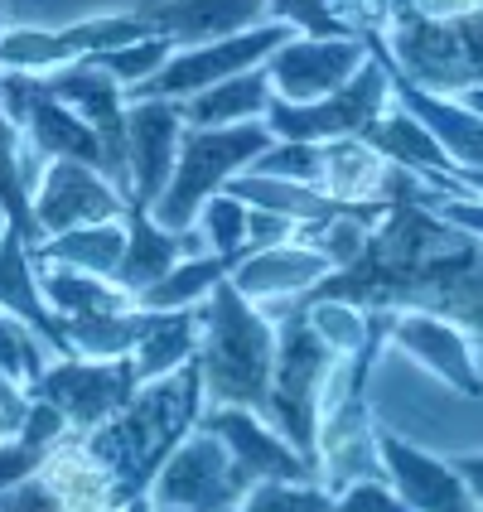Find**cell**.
Returning <instances> with one entry per match:
<instances>
[{
    "label": "cell",
    "mask_w": 483,
    "mask_h": 512,
    "mask_svg": "<svg viewBox=\"0 0 483 512\" xmlns=\"http://www.w3.org/2000/svg\"><path fill=\"white\" fill-rule=\"evenodd\" d=\"M368 63V44L358 34H290L276 54L266 58V78L281 102H314L343 87Z\"/></svg>",
    "instance_id": "2e32d148"
},
{
    "label": "cell",
    "mask_w": 483,
    "mask_h": 512,
    "mask_svg": "<svg viewBox=\"0 0 483 512\" xmlns=\"http://www.w3.org/2000/svg\"><path fill=\"white\" fill-rule=\"evenodd\" d=\"M334 5V15L343 20L348 34H358V39H382L392 20H397V5L401 0H329Z\"/></svg>",
    "instance_id": "60d3db41"
},
{
    "label": "cell",
    "mask_w": 483,
    "mask_h": 512,
    "mask_svg": "<svg viewBox=\"0 0 483 512\" xmlns=\"http://www.w3.org/2000/svg\"><path fill=\"white\" fill-rule=\"evenodd\" d=\"M54 363V348L29 329L25 319L0 310V377L20 382L29 397H34V382L44 377V368Z\"/></svg>",
    "instance_id": "e575fe53"
},
{
    "label": "cell",
    "mask_w": 483,
    "mask_h": 512,
    "mask_svg": "<svg viewBox=\"0 0 483 512\" xmlns=\"http://www.w3.org/2000/svg\"><path fill=\"white\" fill-rule=\"evenodd\" d=\"M329 271H334L329 256L314 252L310 242H300V237H290V242H276V247L247 252L232 266L228 281L237 285L266 319H281V314L295 310V305L305 300V290H314Z\"/></svg>",
    "instance_id": "ac0fdd59"
},
{
    "label": "cell",
    "mask_w": 483,
    "mask_h": 512,
    "mask_svg": "<svg viewBox=\"0 0 483 512\" xmlns=\"http://www.w3.org/2000/svg\"><path fill=\"white\" fill-rule=\"evenodd\" d=\"M387 73H392V68H387ZM392 97L435 136V145L450 155L455 170H483V116L474 112L469 102L426 92V87L406 83L397 73H392Z\"/></svg>",
    "instance_id": "cb8c5ba5"
},
{
    "label": "cell",
    "mask_w": 483,
    "mask_h": 512,
    "mask_svg": "<svg viewBox=\"0 0 483 512\" xmlns=\"http://www.w3.org/2000/svg\"><path fill=\"white\" fill-rule=\"evenodd\" d=\"M87 512H121V508H87Z\"/></svg>",
    "instance_id": "f907efd6"
},
{
    "label": "cell",
    "mask_w": 483,
    "mask_h": 512,
    "mask_svg": "<svg viewBox=\"0 0 483 512\" xmlns=\"http://www.w3.org/2000/svg\"><path fill=\"white\" fill-rule=\"evenodd\" d=\"M276 141L266 121H237V126H184L179 155H174L170 184L150 203V218L170 232H189L199 223V208L223 194L252 160Z\"/></svg>",
    "instance_id": "5b68a950"
},
{
    "label": "cell",
    "mask_w": 483,
    "mask_h": 512,
    "mask_svg": "<svg viewBox=\"0 0 483 512\" xmlns=\"http://www.w3.org/2000/svg\"><path fill=\"white\" fill-rule=\"evenodd\" d=\"M145 15L150 34H165L174 49L208 44V39H228L242 29L271 25L266 0H145L136 5Z\"/></svg>",
    "instance_id": "44dd1931"
},
{
    "label": "cell",
    "mask_w": 483,
    "mask_h": 512,
    "mask_svg": "<svg viewBox=\"0 0 483 512\" xmlns=\"http://www.w3.org/2000/svg\"><path fill=\"white\" fill-rule=\"evenodd\" d=\"M228 276H232V266L223 256H213V252L184 256V261H174L150 290L136 295V305H141V310H189V305H203Z\"/></svg>",
    "instance_id": "1f68e13d"
},
{
    "label": "cell",
    "mask_w": 483,
    "mask_h": 512,
    "mask_svg": "<svg viewBox=\"0 0 483 512\" xmlns=\"http://www.w3.org/2000/svg\"><path fill=\"white\" fill-rule=\"evenodd\" d=\"M0 310L15 314V319H25L29 329L54 348V358L68 353L63 314L49 310L44 290H39V281H34V261H29L25 237H20L15 228H5V237H0Z\"/></svg>",
    "instance_id": "484cf974"
},
{
    "label": "cell",
    "mask_w": 483,
    "mask_h": 512,
    "mask_svg": "<svg viewBox=\"0 0 483 512\" xmlns=\"http://www.w3.org/2000/svg\"><path fill=\"white\" fill-rule=\"evenodd\" d=\"M34 281L44 290L49 310L63 319H83V314H116L131 310L136 295L126 285H116L112 276H92L78 266H58V261H34Z\"/></svg>",
    "instance_id": "f1b7e54d"
},
{
    "label": "cell",
    "mask_w": 483,
    "mask_h": 512,
    "mask_svg": "<svg viewBox=\"0 0 483 512\" xmlns=\"http://www.w3.org/2000/svg\"><path fill=\"white\" fill-rule=\"evenodd\" d=\"M387 343L435 382L455 387L464 397H483V343L464 324L430 310H392Z\"/></svg>",
    "instance_id": "4fadbf2b"
},
{
    "label": "cell",
    "mask_w": 483,
    "mask_h": 512,
    "mask_svg": "<svg viewBox=\"0 0 483 512\" xmlns=\"http://www.w3.org/2000/svg\"><path fill=\"white\" fill-rule=\"evenodd\" d=\"M276 87L266 78V68H247L237 78H223V83L203 87L194 97L179 102V116L184 126H237V121H266V107H271Z\"/></svg>",
    "instance_id": "f546056e"
},
{
    "label": "cell",
    "mask_w": 483,
    "mask_h": 512,
    "mask_svg": "<svg viewBox=\"0 0 483 512\" xmlns=\"http://www.w3.org/2000/svg\"><path fill=\"white\" fill-rule=\"evenodd\" d=\"M203 372L189 358L184 368L165 372L155 382H141L131 401L116 411L112 421H102L97 430H87V450L102 459V469L116 484V508L145 498L160 464L170 459V450L199 426L203 416Z\"/></svg>",
    "instance_id": "7a4b0ae2"
},
{
    "label": "cell",
    "mask_w": 483,
    "mask_h": 512,
    "mask_svg": "<svg viewBox=\"0 0 483 512\" xmlns=\"http://www.w3.org/2000/svg\"><path fill=\"white\" fill-rule=\"evenodd\" d=\"M377 459H382V479L411 512H479L455 464L435 450L411 445L406 435L377 426Z\"/></svg>",
    "instance_id": "d6986e66"
},
{
    "label": "cell",
    "mask_w": 483,
    "mask_h": 512,
    "mask_svg": "<svg viewBox=\"0 0 483 512\" xmlns=\"http://www.w3.org/2000/svg\"><path fill=\"white\" fill-rule=\"evenodd\" d=\"M363 141H368L377 155H387L392 165H401V170L426 174V179H435V184H459L450 155L435 145V136H430L426 126L401 107L397 97H392V107H387V112L363 131Z\"/></svg>",
    "instance_id": "4316f807"
},
{
    "label": "cell",
    "mask_w": 483,
    "mask_h": 512,
    "mask_svg": "<svg viewBox=\"0 0 483 512\" xmlns=\"http://www.w3.org/2000/svg\"><path fill=\"white\" fill-rule=\"evenodd\" d=\"M5 228H10V223H5V208H0V237H5Z\"/></svg>",
    "instance_id": "c3c4849f"
},
{
    "label": "cell",
    "mask_w": 483,
    "mask_h": 512,
    "mask_svg": "<svg viewBox=\"0 0 483 512\" xmlns=\"http://www.w3.org/2000/svg\"><path fill=\"white\" fill-rule=\"evenodd\" d=\"M145 329V310H116V314H83V319H63L68 353L78 358H126Z\"/></svg>",
    "instance_id": "d6a6232c"
},
{
    "label": "cell",
    "mask_w": 483,
    "mask_h": 512,
    "mask_svg": "<svg viewBox=\"0 0 483 512\" xmlns=\"http://www.w3.org/2000/svg\"><path fill=\"white\" fill-rule=\"evenodd\" d=\"M290 34H295L290 25L271 20V25L242 29V34H228V39H208V44L174 49L155 78H145L141 87L126 92V102H131V97H170V102H184V97L223 83V78H237V73H247V68H261Z\"/></svg>",
    "instance_id": "9c48e42d"
},
{
    "label": "cell",
    "mask_w": 483,
    "mask_h": 512,
    "mask_svg": "<svg viewBox=\"0 0 483 512\" xmlns=\"http://www.w3.org/2000/svg\"><path fill=\"white\" fill-rule=\"evenodd\" d=\"M290 237H295V218L247 203V247H242V256L261 252V247H276V242H290Z\"/></svg>",
    "instance_id": "7bdbcfd3"
},
{
    "label": "cell",
    "mask_w": 483,
    "mask_h": 512,
    "mask_svg": "<svg viewBox=\"0 0 483 512\" xmlns=\"http://www.w3.org/2000/svg\"><path fill=\"white\" fill-rule=\"evenodd\" d=\"M39 479L49 484L63 512H87V508H116V484L102 469V459L87 450L78 430H68L54 450L39 464Z\"/></svg>",
    "instance_id": "d4e9b609"
},
{
    "label": "cell",
    "mask_w": 483,
    "mask_h": 512,
    "mask_svg": "<svg viewBox=\"0 0 483 512\" xmlns=\"http://www.w3.org/2000/svg\"><path fill=\"white\" fill-rule=\"evenodd\" d=\"M266 15L290 25L295 34H324V39L329 34H348L329 0H266Z\"/></svg>",
    "instance_id": "ab89813d"
},
{
    "label": "cell",
    "mask_w": 483,
    "mask_h": 512,
    "mask_svg": "<svg viewBox=\"0 0 483 512\" xmlns=\"http://www.w3.org/2000/svg\"><path fill=\"white\" fill-rule=\"evenodd\" d=\"M184 136L179 102L170 97H131L126 102V199L150 203L170 184L174 155Z\"/></svg>",
    "instance_id": "ffe728a7"
},
{
    "label": "cell",
    "mask_w": 483,
    "mask_h": 512,
    "mask_svg": "<svg viewBox=\"0 0 483 512\" xmlns=\"http://www.w3.org/2000/svg\"><path fill=\"white\" fill-rule=\"evenodd\" d=\"M0 29H5V10H0ZM0 208H5V223L25 237V247H34L39 228H34V208H29L25 189V141H20L15 121L5 116V102H0Z\"/></svg>",
    "instance_id": "836d02e7"
},
{
    "label": "cell",
    "mask_w": 483,
    "mask_h": 512,
    "mask_svg": "<svg viewBox=\"0 0 483 512\" xmlns=\"http://www.w3.org/2000/svg\"><path fill=\"white\" fill-rule=\"evenodd\" d=\"M387 107H392V73L368 49V63L329 97H314V102L271 97L266 126L276 141H339V136H363Z\"/></svg>",
    "instance_id": "52a82bcc"
},
{
    "label": "cell",
    "mask_w": 483,
    "mask_h": 512,
    "mask_svg": "<svg viewBox=\"0 0 483 512\" xmlns=\"http://www.w3.org/2000/svg\"><path fill=\"white\" fill-rule=\"evenodd\" d=\"M199 334H203V305H189V310H145V329L136 339V348H131L136 377L155 382L165 372L184 368L194 358V348H199Z\"/></svg>",
    "instance_id": "83f0119b"
},
{
    "label": "cell",
    "mask_w": 483,
    "mask_h": 512,
    "mask_svg": "<svg viewBox=\"0 0 483 512\" xmlns=\"http://www.w3.org/2000/svg\"><path fill=\"white\" fill-rule=\"evenodd\" d=\"M203 372V401L208 406H266L271 368H276V324L256 310L252 300L223 281L203 300V334L194 348Z\"/></svg>",
    "instance_id": "3957f363"
},
{
    "label": "cell",
    "mask_w": 483,
    "mask_h": 512,
    "mask_svg": "<svg viewBox=\"0 0 483 512\" xmlns=\"http://www.w3.org/2000/svg\"><path fill=\"white\" fill-rule=\"evenodd\" d=\"M39 78H44V87L54 92L58 102H68V107L102 136L107 179L126 194V87L116 83L107 68H97L92 58L49 68V73H39Z\"/></svg>",
    "instance_id": "e0dca14e"
},
{
    "label": "cell",
    "mask_w": 483,
    "mask_h": 512,
    "mask_svg": "<svg viewBox=\"0 0 483 512\" xmlns=\"http://www.w3.org/2000/svg\"><path fill=\"white\" fill-rule=\"evenodd\" d=\"M136 387H141V377H136L131 353L126 358H78V353H63L34 382V397L58 406L68 430L87 435L102 421H112L116 411L131 401Z\"/></svg>",
    "instance_id": "8fae6325"
},
{
    "label": "cell",
    "mask_w": 483,
    "mask_h": 512,
    "mask_svg": "<svg viewBox=\"0 0 483 512\" xmlns=\"http://www.w3.org/2000/svg\"><path fill=\"white\" fill-rule=\"evenodd\" d=\"M247 474L232 464L228 445L218 435H208L203 426H194L179 445L170 450V459L160 464L155 484H150V503L155 508H179V512H228L242 503L247 493Z\"/></svg>",
    "instance_id": "30bf717a"
},
{
    "label": "cell",
    "mask_w": 483,
    "mask_h": 512,
    "mask_svg": "<svg viewBox=\"0 0 483 512\" xmlns=\"http://www.w3.org/2000/svg\"><path fill=\"white\" fill-rule=\"evenodd\" d=\"M368 49L406 83L459 97L469 87H483V5L459 20H426L397 5L392 29L382 39H368Z\"/></svg>",
    "instance_id": "277c9868"
},
{
    "label": "cell",
    "mask_w": 483,
    "mask_h": 512,
    "mask_svg": "<svg viewBox=\"0 0 483 512\" xmlns=\"http://www.w3.org/2000/svg\"><path fill=\"white\" fill-rule=\"evenodd\" d=\"M121 228H126V247H121V266H116V285H126L131 295H141L150 285L170 271L174 261L184 256H203L208 242H203L199 228L189 232H170L150 218V208L136 199H126L121 208Z\"/></svg>",
    "instance_id": "7402d4cb"
},
{
    "label": "cell",
    "mask_w": 483,
    "mask_h": 512,
    "mask_svg": "<svg viewBox=\"0 0 483 512\" xmlns=\"http://www.w3.org/2000/svg\"><path fill=\"white\" fill-rule=\"evenodd\" d=\"M401 5L416 10V15H426V20H459V15L479 10L483 0H401Z\"/></svg>",
    "instance_id": "bcb514c9"
},
{
    "label": "cell",
    "mask_w": 483,
    "mask_h": 512,
    "mask_svg": "<svg viewBox=\"0 0 483 512\" xmlns=\"http://www.w3.org/2000/svg\"><path fill=\"white\" fill-rule=\"evenodd\" d=\"M29 208H34L39 237H54V232H73V228H87V223L121 218L126 194L97 165L49 160L44 174H39V184H34V194H29Z\"/></svg>",
    "instance_id": "9a60e30c"
},
{
    "label": "cell",
    "mask_w": 483,
    "mask_h": 512,
    "mask_svg": "<svg viewBox=\"0 0 483 512\" xmlns=\"http://www.w3.org/2000/svg\"><path fill=\"white\" fill-rule=\"evenodd\" d=\"M450 464H455V474L464 479V488H469L474 508L483 512V450H469V455H450Z\"/></svg>",
    "instance_id": "7dc6e473"
},
{
    "label": "cell",
    "mask_w": 483,
    "mask_h": 512,
    "mask_svg": "<svg viewBox=\"0 0 483 512\" xmlns=\"http://www.w3.org/2000/svg\"><path fill=\"white\" fill-rule=\"evenodd\" d=\"M29 392L20 387V382H10V377H0V440H10L15 430H20V421H25L29 411Z\"/></svg>",
    "instance_id": "f6af8a7d"
},
{
    "label": "cell",
    "mask_w": 483,
    "mask_h": 512,
    "mask_svg": "<svg viewBox=\"0 0 483 512\" xmlns=\"http://www.w3.org/2000/svg\"><path fill=\"white\" fill-rule=\"evenodd\" d=\"M194 228L203 232V242H208V252L223 256L228 266L242 261V247H247V203L237 199V194H213V199L199 208V223Z\"/></svg>",
    "instance_id": "d590c367"
},
{
    "label": "cell",
    "mask_w": 483,
    "mask_h": 512,
    "mask_svg": "<svg viewBox=\"0 0 483 512\" xmlns=\"http://www.w3.org/2000/svg\"><path fill=\"white\" fill-rule=\"evenodd\" d=\"M150 25H145L141 10H126V15H92V20H73L63 29H0V68H20V73H49V68H63V63H78V58L107 54V49H121V44H136L145 39Z\"/></svg>",
    "instance_id": "7c38bea8"
},
{
    "label": "cell",
    "mask_w": 483,
    "mask_h": 512,
    "mask_svg": "<svg viewBox=\"0 0 483 512\" xmlns=\"http://www.w3.org/2000/svg\"><path fill=\"white\" fill-rule=\"evenodd\" d=\"M392 179L397 165L387 155H377L363 136H339L319 141V170L310 189L334 203H392Z\"/></svg>",
    "instance_id": "603a6c76"
},
{
    "label": "cell",
    "mask_w": 483,
    "mask_h": 512,
    "mask_svg": "<svg viewBox=\"0 0 483 512\" xmlns=\"http://www.w3.org/2000/svg\"><path fill=\"white\" fill-rule=\"evenodd\" d=\"M271 324H276V368H271V392H266L261 416L310 459L314 430H319V397H324V382L339 363V353L314 334L305 310H285Z\"/></svg>",
    "instance_id": "8992f818"
},
{
    "label": "cell",
    "mask_w": 483,
    "mask_h": 512,
    "mask_svg": "<svg viewBox=\"0 0 483 512\" xmlns=\"http://www.w3.org/2000/svg\"><path fill=\"white\" fill-rule=\"evenodd\" d=\"M121 247H126V228H121V218H112V223H87V228L39 237V242L29 247V261H58V266H78V271L112 276L116 281Z\"/></svg>",
    "instance_id": "4dcf8cb0"
},
{
    "label": "cell",
    "mask_w": 483,
    "mask_h": 512,
    "mask_svg": "<svg viewBox=\"0 0 483 512\" xmlns=\"http://www.w3.org/2000/svg\"><path fill=\"white\" fill-rule=\"evenodd\" d=\"M305 300H348L358 310H430L483 339V237L445 223L426 203H387L368 247L305 290Z\"/></svg>",
    "instance_id": "6da1fadb"
},
{
    "label": "cell",
    "mask_w": 483,
    "mask_h": 512,
    "mask_svg": "<svg viewBox=\"0 0 483 512\" xmlns=\"http://www.w3.org/2000/svg\"><path fill=\"white\" fill-rule=\"evenodd\" d=\"M0 512H63V508H58V498L49 493V484L34 474V479L0 493Z\"/></svg>",
    "instance_id": "ee69618b"
},
{
    "label": "cell",
    "mask_w": 483,
    "mask_h": 512,
    "mask_svg": "<svg viewBox=\"0 0 483 512\" xmlns=\"http://www.w3.org/2000/svg\"><path fill=\"white\" fill-rule=\"evenodd\" d=\"M252 170L256 174H276V179L314 184V170H319V141H271L252 160Z\"/></svg>",
    "instance_id": "f35d334b"
},
{
    "label": "cell",
    "mask_w": 483,
    "mask_h": 512,
    "mask_svg": "<svg viewBox=\"0 0 483 512\" xmlns=\"http://www.w3.org/2000/svg\"><path fill=\"white\" fill-rule=\"evenodd\" d=\"M150 512H179V508H155V503H150Z\"/></svg>",
    "instance_id": "681fc988"
},
{
    "label": "cell",
    "mask_w": 483,
    "mask_h": 512,
    "mask_svg": "<svg viewBox=\"0 0 483 512\" xmlns=\"http://www.w3.org/2000/svg\"><path fill=\"white\" fill-rule=\"evenodd\" d=\"M199 426L228 445L247 484H314V464L252 406H203Z\"/></svg>",
    "instance_id": "5bb4252c"
},
{
    "label": "cell",
    "mask_w": 483,
    "mask_h": 512,
    "mask_svg": "<svg viewBox=\"0 0 483 512\" xmlns=\"http://www.w3.org/2000/svg\"><path fill=\"white\" fill-rule=\"evenodd\" d=\"M170 54H174V44L165 39V34H145V39H136V44H121V49H107V54H92V63L107 68L116 83L131 92V87H141L145 78H155Z\"/></svg>",
    "instance_id": "8d00e7d4"
},
{
    "label": "cell",
    "mask_w": 483,
    "mask_h": 512,
    "mask_svg": "<svg viewBox=\"0 0 483 512\" xmlns=\"http://www.w3.org/2000/svg\"><path fill=\"white\" fill-rule=\"evenodd\" d=\"M334 493L319 484H252L242 493V503L228 512H329Z\"/></svg>",
    "instance_id": "74e56055"
},
{
    "label": "cell",
    "mask_w": 483,
    "mask_h": 512,
    "mask_svg": "<svg viewBox=\"0 0 483 512\" xmlns=\"http://www.w3.org/2000/svg\"><path fill=\"white\" fill-rule=\"evenodd\" d=\"M329 512H411V508L387 488V479H358L343 493H334V508Z\"/></svg>",
    "instance_id": "b9f144b4"
},
{
    "label": "cell",
    "mask_w": 483,
    "mask_h": 512,
    "mask_svg": "<svg viewBox=\"0 0 483 512\" xmlns=\"http://www.w3.org/2000/svg\"><path fill=\"white\" fill-rule=\"evenodd\" d=\"M0 102H5V116L15 121L25 150H34L39 160H83V165H97L107 174L102 136L68 102H58L39 73L0 68Z\"/></svg>",
    "instance_id": "ba28073f"
}]
</instances>
